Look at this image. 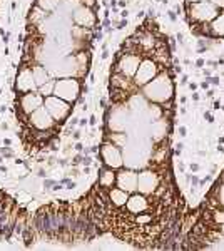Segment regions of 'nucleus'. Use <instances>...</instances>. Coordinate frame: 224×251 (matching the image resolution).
Instances as JSON below:
<instances>
[{"label": "nucleus", "mask_w": 224, "mask_h": 251, "mask_svg": "<svg viewBox=\"0 0 224 251\" xmlns=\"http://www.w3.org/2000/svg\"><path fill=\"white\" fill-rule=\"evenodd\" d=\"M80 92V84L75 79H60L54 86V96L60 99L67 100V102H74Z\"/></svg>", "instance_id": "obj_1"}, {"label": "nucleus", "mask_w": 224, "mask_h": 251, "mask_svg": "<svg viewBox=\"0 0 224 251\" xmlns=\"http://www.w3.org/2000/svg\"><path fill=\"white\" fill-rule=\"evenodd\" d=\"M44 106L49 111V114L54 117V121H62L66 119L71 112V106H69L67 100L60 99L57 96H47L44 97Z\"/></svg>", "instance_id": "obj_2"}, {"label": "nucleus", "mask_w": 224, "mask_h": 251, "mask_svg": "<svg viewBox=\"0 0 224 251\" xmlns=\"http://www.w3.org/2000/svg\"><path fill=\"white\" fill-rule=\"evenodd\" d=\"M146 94L154 100H166V97H171L169 77H166V74H162L161 77L154 79L152 82L148 84V87H146Z\"/></svg>", "instance_id": "obj_3"}, {"label": "nucleus", "mask_w": 224, "mask_h": 251, "mask_svg": "<svg viewBox=\"0 0 224 251\" xmlns=\"http://www.w3.org/2000/svg\"><path fill=\"white\" fill-rule=\"evenodd\" d=\"M191 15L199 22H207L218 15V9L213 2H194V5L191 7Z\"/></svg>", "instance_id": "obj_4"}, {"label": "nucleus", "mask_w": 224, "mask_h": 251, "mask_svg": "<svg viewBox=\"0 0 224 251\" xmlns=\"http://www.w3.org/2000/svg\"><path fill=\"white\" fill-rule=\"evenodd\" d=\"M157 74V66L150 59L142 60L136 71V84L137 86H144V84L150 82Z\"/></svg>", "instance_id": "obj_5"}, {"label": "nucleus", "mask_w": 224, "mask_h": 251, "mask_svg": "<svg viewBox=\"0 0 224 251\" xmlns=\"http://www.w3.org/2000/svg\"><path fill=\"white\" fill-rule=\"evenodd\" d=\"M30 124L34 126V127L40 129V131H46V129L52 127V124H54V117L49 114L46 106H40L37 111H34L30 114Z\"/></svg>", "instance_id": "obj_6"}, {"label": "nucleus", "mask_w": 224, "mask_h": 251, "mask_svg": "<svg viewBox=\"0 0 224 251\" xmlns=\"http://www.w3.org/2000/svg\"><path fill=\"white\" fill-rule=\"evenodd\" d=\"M20 106H22V111L25 114L30 116L34 111H37L40 106H44V96L35 94L34 91L32 92H25L20 97Z\"/></svg>", "instance_id": "obj_7"}, {"label": "nucleus", "mask_w": 224, "mask_h": 251, "mask_svg": "<svg viewBox=\"0 0 224 251\" xmlns=\"http://www.w3.org/2000/svg\"><path fill=\"white\" fill-rule=\"evenodd\" d=\"M35 87H37V84H35L34 74H32V69L24 67L22 71L19 72V77H17V89H19V92L25 94V92H32Z\"/></svg>", "instance_id": "obj_8"}, {"label": "nucleus", "mask_w": 224, "mask_h": 251, "mask_svg": "<svg viewBox=\"0 0 224 251\" xmlns=\"http://www.w3.org/2000/svg\"><path fill=\"white\" fill-rule=\"evenodd\" d=\"M141 64V59L134 54H125L119 62V71L125 75H136V71Z\"/></svg>", "instance_id": "obj_9"}, {"label": "nucleus", "mask_w": 224, "mask_h": 251, "mask_svg": "<svg viewBox=\"0 0 224 251\" xmlns=\"http://www.w3.org/2000/svg\"><path fill=\"white\" fill-rule=\"evenodd\" d=\"M74 22L77 24V25L80 27H92L94 24H96V17H94L92 10L89 9V7H80V9H77L74 12Z\"/></svg>", "instance_id": "obj_10"}, {"label": "nucleus", "mask_w": 224, "mask_h": 251, "mask_svg": "<svg viewBox=\"0 0 224 251\" xmlns=\"http://www.w3.org/2000/svg\"><path fill=\"white\" fill-rule=\"evenodd\" d=\"M102 157H104L105 164L111 166V168H119L121 166V152L116 146L105 144L102 148Z\"/></svg>", "instance_id": "obj_11"}, {"label": "nucleus", "mask_w": 224, "mask_h": 251, "mask_svg": "<svg viewBox=\"0 0 224 251\" xmlns=\"http://www.w3.org/2000/svg\"><path fill=\"white\" fill-rule=\"evenodd\" d=\"M127 209L131 213H142V211H146V209L149 208V204H148V201H146V198L144 196H141V194H134V196H131L127 200Z\"/></svg>", "instance_id": "obj_12"}, {"label": "nucleus", "mask_w": 224, "mask_h": 251, "mask_svg": "<svg viewBox=\"0 0 224 251\" xmlns=\"http://www.w3.org/2000/svg\"><path fill=\"white\" fill-rule=\"evenodd\" d=\"M136 183H137V176L134 173H129V171H125V173H121L119 174V188L121 189H134L136 188Z\"/></svg>", "instance_id": "obj_13"}, {"label": "nucleus", "mask_w": 224, "mask_h": 251, "mask_svg": "<svg viewBox=\"0 0 224 251\" xmlns=\"http://www.w3.org/2000/svg\"><path fill=\"white\" fill-rule=\"evenodd\" d=\"M32 74H34V79H35V84H37V87L44 86L46 82H49V74H47L46 69H44L42 66L32 67Z\"/></svg>", "instance_id": "obj_14"}, {"label": "nucleus", "mask_w": 224, "mask_h": 251, "mask_svg": "<svg viewBox=\"0 0 224 251\" xmlns=\"http://www.w3.org/2000/svg\"><path fill=\"white\" fill-rule=\"evenodd\" d=\"M211 30H213L216 35H224V12H221V14L216 15V17L213 19Z\"/></svg>", "instance_id": "obj_15"}, {"label": "nucleus", "mask_w": 224, "mask_h": 251, "mask_svg": "<svg viewBox=\"0 0 224 251\" xmlns=\"http://www.w3.org/2000/svg\"><path fill=\"white\" fill-rule=\"evenodd\" d=\"M111 200L114 201V204H117V206H122V204H125L127 203V193L124 191V189H112L111 191Z\"/></svg>", "instance_id": "obj_16"}, {"label": "nucleus", "mask_w": 224, "mask_h": 251, "mask_svg": "<svg viewBox=\"0 0 224 251\" xmlns=\"http://www.w3.org/2000/svg\"><path fill=\"white\" fill-rule=\"evenodd\" d=\"M59 5V0H39V7L44 12H54Z\"/></svg>", "instance_id": "obj_17"}, {"label": "nucleus", "mask_w": 224, "mask_h": 251, "mask_svg": "<svg viewBox=\"0 0 224 251\" xmlns=\"http://www.w3.org/2000/svg\"><path fill=\"white\" fill-rule=\"evenodd\" d=\"M114 181H116V174L112 171H104L102 176H100V186H105V188L112 186Z\"/></svg>", "instance_id": "obj_18"}, {"label": "nucleus", "mask_w": 224, "mask_h": 251, "mask_svg": "<svg viewBox=\"0 0 224 251\" xmlns=\"http://www.w3.org/2000/svg\"><path fill=\"white\" fill-rule=\"evenodd\" d=\"M54 86H55L54 80H49V82H46L44 86H40V94H42L44 97L52 96L54 94Z\"/></svg>", "instance_id": "obj_19"}, {"label": "nucleus", "mask_w": 224, "mask_h": 251, "mask_svg": "<svg viewBox=\"0 0 224 251\" xmlns=\"http://www.w3.org/2000/svg\"><path fill=\"white\" fill-rule=\"evenodd\" d=\"M82 3H84V7H89V9H91L94 5V0H82Z\"/></svg>", "instance_id": "obj_20"}, {"label": "nucleus", "mask_w": 224, "mask_h": 251, "mask_svg": "<svg viewBox=\"0 0 224 251\" xmlns=\"http://www.w3.org/2000/svg\"><path fill=\"white\" fill-rule=\"evenodd\" d=\"M213 3L216 7H224V0H213Z\"/></svg>", "instance_id": "obj_21"}, {"label": "nucleus", "mask_w": 224, "mask_h": 251, "mask_svg": "<svg viewBox=\"0 0 224 251\" xmlns=\"http://www.w3.org/2000/svg\"><path fill=\"white\" fill-rule=\"evenodd\" d=\"M191 2L194 3V2H204V0H191Z\"/></svg>", "instance_id": "obj_22"}]
</instances>
